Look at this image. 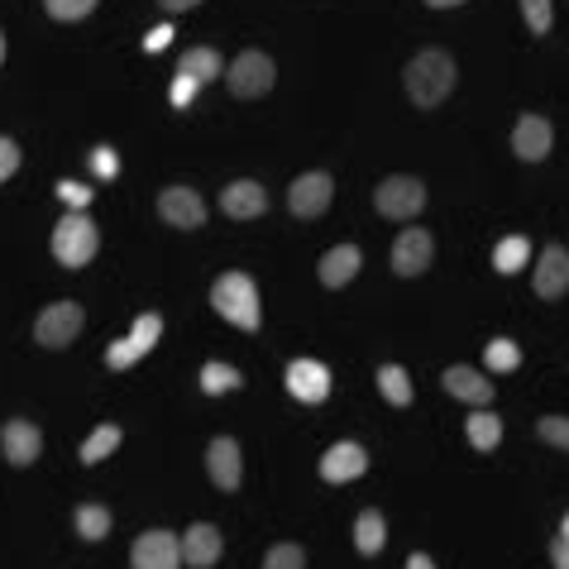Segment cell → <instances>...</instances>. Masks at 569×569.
Instances as JSON below:
<instances>
[{
  "mask_svg": "<svg viewBox=\"0 0 569 569\" xmlns=\"http://www.w3.org/2000/svg\"><path fill=\"white\" fill-rule=\"evenodd\" d=\"M560 536H565V541H569V517H565V527H560Z\"/></svg>",
  "mask_w": 569,
  "mask_h": 569,
  "instance_id": "44",
  "label": "cell"
},
{
  "mask_svg": "<svg viewBox=\"0 0 569 569\" xmlns=\"http://www.w3.org/2000/svg\"><path fill=\"white\" fill-rule=\"evenodd\" d=\"M159 335H163V317H153V311H149V317H139V321H135V331H129L125 341H115L111 349H106V364H111V369H129V364H139V359L149 355L153 345H159Z\"/></svg>",
  "mask_w": 569,
  "mask_h": 569,
  "instance_id": "8",
  "label": "cell"
},
{
  "mask_svg": "<svg viewBox=\"0 0 569 569\" xmlns=\"http://www.w3.org/2000/svg\"><path fill=\"white\" fill-rule=\"evenodd\" d=\"M159 215L177 230H201L206 225V201L191 187H163L159 191Z\"/></svg>",
  "mask_w": 569,
  "mask_h": 569,
  "instance_id": "10",
  "label": "cell"
},
{
  "mask_svg": "<svg viewBox=\"0 0 569 569\" xmlns=\"http://www.w3.org/2000/svg\"><path fill=\"white\" fill-rule=\"evenodd\" d=\"M177 541H183V560L191 569H211L215 560H221V531H215L211 522L187 527V536H177Z\"/></svg>",
  "mask_w": 569,
  "mask_h": 569,
  "instance_id": "19",
  "label": "cell"
},
{
  "mask_svg": "<svg viewBox=\"0 0 569 569\" xmlns=\"http://www.w3.org/2000/svg\"><path fill=\"white\" fill-rule=\"evenodd\" d=\"M211 307L221 311L230 325H239V331H259V293H253V277H245V273L215 277Z\"/></svg>",
  "mask_w": 569,
  "mask_h": 569,
  "instance_id": "2",
  "label": "cell"
},
{
  "mask_svg": "<svg viewBox=\"0 0 569 569\" xmlns=\"http://www.w3.org/2000/svg\"><path fill=\"white\" fill-rule=\"evenodd\" d=\"M225 82H230V91H235V96L253 101V96H263V91L273 87V58L259 53V48H249V53H239L235 63H230Z\"/></svg>",
  "mask_w": 569,
  "mask_h": 569,
  "instance_id": "6",
  "label": "cell"
},
{
  "mask_svg": "<svg viewBox=\"0 0 569 569\" xmlns=\"http://www.w3.org/2000/svg\"><path fill=\"white\" fill-rule=\"evenodd\" d=\"M96 245H101V235H96V225L82 211H67L63 221L53 225V259L63 263V269H82V263H91Z\"/></svg>",
  "mask_w": 569,
  "mask_h": 569,
  "instance_id": "3",
  "label": "cell"
},
{
  "mask_svg": "<svg viewBox=\"0 0 569 569\" xmlns=\"http://www.w3.org/2000/svg\"><path fill=\"white\" fill-rule=\"evenodd\" d=\"M159 5L168 10V15H183V10H191V5H201V0H159Z\"/></svg>",
  "mask_w": 569,
  "mask_h": 569,
  "instance_id": "41",
  "label": "cell"
},
{
  "mask_svg": "<svg viewBox=\"0 0 569 569\" xmlns=\"http://www.w3.org/2000/svg\"><path fill=\"white\" fill-rule=\"evenodd\" d=\"M44 10L53 20H87L96 10V0H44Z\"/></svg>",
  "mask_w": 569,
  "mask_h": 569,
  "instance_id": "31",
  "label": "cell"
},
{
  "mask_svg": "<svg viewBox=\"0 0 569 569\" xmlns=\"http://www.w3.org/2000/svg\"><path fill=\"white\" fill-rule=\"evenodd\" d=\"M263 569H307V551L301 546H273Z\"/></svg>",
  "mask_w": 569,
  "mask_h": 569,
  "instance_id": "32",
  "label": "cell"
},
{
  "mask_svg": "<svg viewBox=\"0 0 569 569\" xmlns=\"http://www.w3.org/2000/svg\"><path fill=\"white\" fill-rule=\"evenodd\" d=\"M569 293V253L560 245H551L546 253H541V263H536V297H565Z\"/></svg>",
  "mask_w": 569,
  "mask_h": 569,
  "instance_id": "18",
  "label": "cell"
},
{
  "mask_svg": "<svg viewBox=\"0 0 569 569\" xmlns=\"http://www.w3.org/2000/svg\"><path fill=\"white\" fill-rule=\"evenodd\" d=\"M517 364H522V349H517L512 341H493L488 345V369L493 373H512Z\"/></svg>",
  "mask_w": 569,
  "mask_h": 569,
  "instance_id": "30",
  "label": "cell"
},
{
  "mask_svg": "<svg viewBox=\"0 0 569 569\" xmlns=\"http://www.w3.org/2000/svg\"><path fill=\"white\" fill-rule=\"evenodd\" d=\"M355 546H359V555H379L383 546H387V522L379 512H359V522H355Z\"/></svg>",
  "mask_w": 569,
  "mask_h": 569,
  "instance_id": "23",
  "label": "cell"
},
{
  "mask_svg": "<svg viewBox=\"0 0 569 569\" xmlns=\"http://www.w3.org/2000/svg\"><path fill=\"white\" fill-rule=\"evenodd\" d=\"M407 569H435V565H431V555H421V551H417V555L407 560Z\"/></svg>",
  "mask_w": 569,
  "mask_h": 569,
  "instance_id": "42",
  "label": "cell"
},
{
  "mask_svg": "<svg viewBox=\"0 0 569 569\" xmlns=\"http://www.w3.org/2000/svg\"><path fill=\"white\" fill-rule=\"evenodd\" d=\"M201 387H206L211 397L235 393V387H239V373L230 369V364H206V369H201Z\"/></svg>",
  "mask_w": 569,
  "mask_h": 569,
  "instance_id": "29",
  "label": "cell"
},
{
  "mask_svg": "<svg viewBox=\"0 0 569 569\" xmlns=\"http://www.w3.org/2000/svg\"><path fill=\"white\" fill-rule=\"evenodd\" d=\"M445 393L450 397H459V403H474V407H483V403H493V383L483 379L479 369H465V364H455V369H445Z\"/></svg>",
  "mask_w": 569,
  "mask_h": 569,
  "instance_id": "20",
  "label": "cell"
},
{
  "mask_svg": "<svg viewBox=\"0 0 569 569\" xmlns=\"http://www.w3.org/2000/svg\"><path fill=\"white\" fill-rule=\"evenodd\" d=\"M91 173H96V177H115V173H120L115 149H91Z\"/></svg>",
  "mask_w": 569,
  "mask_h": 569,
  "instance_id": "37",
  "label": "cell"
},
{
  "mask_svg": "<svg viewBox=\"0 0 569 569\" xmlns=\"http://www.w3.org/2000/svg\"><path fill=\"white\" fill-rule=\"evenodd\" d=\"M455 58L441 53V48H426V53H417L407 63V96L421 106V111H431V106H441L445 96L455 91Z\"/></svg>",
  "mask_w": 569,
  "mask_h": 569,
  "instance_id": "1",
  "label": "cell"
},
{
  "mask_svg": "<svg viewBox=\"0 0 569 569\" xmlns=\"http://www.w3.org/2000/svg\"><path fill=\"white\" fill-rule=\"evenodd\" d=\"M197 91H201V82L187 77V72H177V82H173V106H183V111H187V106L197 101Z\"/></svg>",
  "mask_w": 569,
  "mask_h": 569,
  "instance_id": "36",
  "label": "cell"
},
{
  "mask_svg": "<svg viewBox=\"0 0 569 569\" xmlns=\"http://www.w3.org/2000/svg\"><path fill=\"white\" fill-rule=\"evenodd\" d=\"M527 259H531V245H527L522 235H507L503 245L493 249V269L507 273V277H512V273H522V269H527Z\"/></svg>",
  "mask_w": 569,
  "mask_h": 569,
  "instance_id": "25",
  "label": "cell"
},
{
  "mask_svg": "<svg viewBox=\"0 0 569 569\" xmlns=\"http://www.w3.org/2000/svg\"><path fill=\"white\" fill-rule=\"evenodd\" d=\"M379 387H383V397H387L393 407H407V403H411V379H407V369L383 364V369H379Z\"/></svg>",
  "mask_w": 569,
  "mask_h": 569,
  "instance_id": "28",
  "label": "cell"
},
{
  "mask_svg": "<svg viewBox=\"0 0 569 569\" xmlns=\"http://www.w3.org/2000/svg\"><path fill=\"white\" fill-rule=\"evenodd\" d=\"M536 431H541V441H546V445H560V450H569V417H541Z\"/></svg>",
  "mask_w": 569,
  "mask_h": 569,
  "instance_id": "33",
  "label": "cell"
},
{
  "mask_svg": "<svg viewBox=\"0 0 569 569\" xmlns=\"http://www.w3.org/2000/svg\"><path fill=\"white\" fill-rule=\"evenodd\" d=\"M512 153L522 163H541L551 153V120L546 115H522L512 129Z\"/></svg>",
  "mask_w": 569,
  "mask_h": 569,
  "instance_id": "14",
  "label": "cell"
},
{
  "mask_svg": "<svg viewBox=\"0 0 569 569\" xmlns=\"http://www.w3.org/2000/svg\"><path fill=\"white\" fill-rule=\"evenodd\" d=\"M331 173H301L293 187H287V211L301 215V221H317V215L331 206Z\"/></svg>",
  "mask_w": 569,
  "mask_h": 569,
  "instance_id": "9",
  "label": "cell"
},
{
  "mask_svg": "<svg viewBox=\"0 0 569 569\" xmlns=\"http://www.w3.org/2000/svg\"><path fill=\"white\" fill-rule=\"evenodd\" d=\"M82 325H87V311H82L77 301H53V307H44L39 321H34V341L44 349H63L77 341Z\"/></svg>",
  "mask_w": 569,
  "mask_h": 569,
  "instance_id": "4",
  "label": "cell"
},
{
  "mask_svg": "<svg viewBox=\"0 0 569 569\" xmlns=\"http://www.w3.org/2000/svg\"><path fill=\"white\" fill-rule=\"evenodd\" d=\"M287 393L297 403H325L331 397V369L317 364V359H293L287 364Z\"/></svg>",
  "mask_w": 569,
  "mask_h": 569,
  "instance_id": "11",
  "label": "cell"
},
{
  "mask_svg": "<svg viewBox=\"0 0 569 569\" xmlns=\"http://www.w3.org/2000/svg\"><path fill=\"white\" fill-rule=\"evenodd\" d=\"M168 44H173V29H168V24H159V29H149V39H144V48H149V53H163Z\"/></svg>",
  "mask_w": 569,
  "mask_h": 569,
  "instance_id": "39",
  "label": "cell"
},
{
  "mask_svg": "<svg viewBox=\"0 0 569 569\" xmlns=\"http://www.w3.org/2000/svg\"><path fill=\"white\" fill-rule=\"evenodd\" d=\"M431 253H435V245H431L426 230H403L397 245H393V269L403 277H417V273L431 269Z\"/></svg>",
  "mask_w": 569,
  "mask_h": 569,
  "instance_id": "13",
  "label": "cell"
},
{
  "mask_svg": "<svg viewBox=\"0 0 569 569\" xmlns=\"http://www.w3.org/2000/svg\"><path fill=\"white\" fill-rule=\"evenodd\" d=\"M177 72H187V77H197L206 87V82L221 77V53H215V48H187V58H183V67Z\"/></svg>",
  "mask_w": 569,
  "mask_h": 569,
  "instance_id": "26",
  "label": "cell"
},
{
  "mask_svg": "<svg viewBox=\"0 0 569 569\" xmlns=\"http://www.w3.org/2000/svg\"><path fill=\"white\" fill-rule=\"evenodd\" d=\"M221 211L230 215V221H253V215L269 211V191H263L259 183H249V177H239V183H230L221 191Z\"/></svg>",
  "mask_w": 569,
  "mask_h": 569,
  "instance_id": "15",
  "label": "cell"
},
{
  "mask_svg": "<svg viewBox=\"0 0 569 569\" xmlns=\"http://www.w3.org/2000/svg\"><path fill=\"white\" fill-rule=\"evenodd\" d=\"M0 63H5V39H0Z\"/></svg>",
  "mask_w": 569,
  "mask_h": 569,
  "instance_id": "45",
  "label": "cell"
},
{
  "mask_svg": "<svg viewBox=\"0 0 569 569\" xmlns=\"http://www.w3.org/2000/svg\"><path fill=\"white\" fill-rule=\"evenodd\" d=\"M120 441H125V435H120V426H111V421H106V426H96L87 435V445H82V465H101L106 455L120 450Z\"/></svg>",
  "mask_w": 569,
  "mask_h": 569,
  "instance_id": "24",
  "label": "cell"
},
{
  "mask_svg": "<svg viewBox=\"0 0 569 569\" xmlns=\"http://www.w3.org/2000/svg\"><path fill=\"white\" fill-rule=\"evenodd\" d=\"M373 206H379V215H387V221H411L426 206V187L417 177H383L379 191H373Z\"/></svg>",
  "mask_w": 569,
  "mask_h": 569,
  "instance_id": "5",
  "label": "cell"
},
{
  "mask_svg": "<svg viewBox=\"0 0 569 569\" xmlns=\"http://www.w3.org/2000/svg\"><path fill=\"white\" fill-rule=\"evenodd\" d=\"M72 522H77V536L82 541H106V536H111V507L82 503L77 512H72Z\"/></svg>",
  "mask_w": 569,
  "mask_h": 569,
  "instance_id": "22",
  "label": "cell"
},
{
  "mask_svg": "<svg viewBox=\"0 0 569 569\" xmlns=\"http://www.w3.org/2000/svg\"><path fill=\"white\" fill-rule=\"evenodd\" d=\"M206 469H211V483L221 493H235L239 488V445L230 441V435H215L211 445H206Z\"/></svg>",
  "mask_w": 569,
  "mask_h": 569,
  "instance_id": "16",
  "label": "cell"
},
{
  "mask_svg": "<svg viewBox=\"0 0 569 569\" xmlns=\"http://www.w3.org/2000/svg\"><path fill=\"white\" fill-rule=\"evenodd\" d=\"M0 450H5V459L15 469H29L34 459H39V450H44V435H39V426L34 421H5V431H0Z\"/></svg>",
  "mask_w": 569,
  "mask_h": 569,
  "instance_id": "12",
  "label": "cell"
},
{
  "mask_svg": "<svg viewBox=\"0 0 569 569\" xmlns=\"http://www.w3.org/2000/svg\"><path fill=\"white\" fill-rule=\"evenodd\" d=\"M369 469V455H364V445H355V441H341V445H331L321 459V479L325 483H349V479H359Z\"/></svg>",
  "mask_w": 569,
  "mask_h": 569,
  "instance_id": "17",
  "label": "cell"
},
{
  "mask_svg": "<svg viewBox=\"0 0 569 569\" xmlns=\"http://www.w3.org/2000/svg\"><path fill=\"white\" fill-rule=\"evenodd\" d=\"M522 15H527V24H531V34H546L551 29V0H522Z\"/></svg>",
  "mask_w": 569,
  "mask_h": 569,
  "instance_id": "34",
  "label": "cell"
},
{
  "mask_svg": "<svg viewBox=\"0 0 569 569\" xmlns=\"http://www.w3.org/2000/svg\"><path fill=\"white\" fill-rule=\"evenodd\" d=\"M469 441H474V450H493V445L503 441V421L493 417V411H474V417L465 421Z\"/></svg>",
  "mask_w": 569,
  "mask_h": 569,
  "instance_id": "27",
  "label": "cell"
},
{
  "mask_svg": "<svg viewBox=\"0 0 569 569\" xmlns=\"http://www.w3.org/2000/svg\"><path fill=\"white\" fill-rule=\"evenodd\" d=\"M551 560H555V569H569V541L565 536L551 546Z\"/></svg>",
  "mask_w": 569,
  "mask_h": 569,
  "instance_id": "40",
  "label": "cell"
},
{
  "mask_svg": "<svg viewBox=\"0 0 569 569\" xmlns=\"http://www.w3.org/2000/svg\"><path fill=\"white\" fill-rule=\"evenodd\" d=\"M58 197L67 201V211H87V206H91V187H82V183H58Z\"/></svg>",
  "mask_w": 569,
  "mask_h": 569,
  "instance_id": "35",
  "label": "cell"
},
{
  "mask_svg": "<svg viewBox=\"0 0 569 569\" xmlns=\"http://www.w3.org/2000/svg\"><path fill=\"white\" fill-rule=\"evenodd\" d=\"M129 569H183V541L173 531H144L129 551Z\"/></svg>",
  "mask_w": 569,
  "mask_h": 569,
  "instance_id": "7",
  "label": "cell"
},
{
  "mask_svg": "<svg viewBox=\"0 0 569 569\" xmlns=\"http://www.w3.org/2000/svg\"><path fill=\"white\" fill-rule=\"evenodd\" d=\"M359 263H364V259H359V249H355V245L331 249V253L321 259V283H325V287H345L349 277L359 273Z\"/></svg>",
  "mask_w": 569,
  "mask_h": 569,
  "instance_id": "21",
  "label": "cell"
},
{
  "mask_svg": "<svg viewBox=\"0 0 569 569\" xmlns=\"http://www.w3.org/2000/svg\"><path fill=\"white\" fill-rule=\"evenodd\" d=\"M426 5H435V10H450V5H465V0H426Z\"/></svg>",
  "mask_w": 569,
  "mask_h": 569,
  "instance_id": "43",
  "label": "cell"
},
{
  "mask_svg": "<svg viewBox=\"0 0 569 569\" xmlns=\"http://www.w3.org/2000/svg\"><path fill=\"white\" fill-rule=\"evenodd\" d=\"M20 168V149H15V139H0V183H5L10 173Z\"/></svg>",
  "mask_w": 569,
  "mask_h": 569,
  "instance_id": "38",
  "label": "cell"
}]
</instances>
